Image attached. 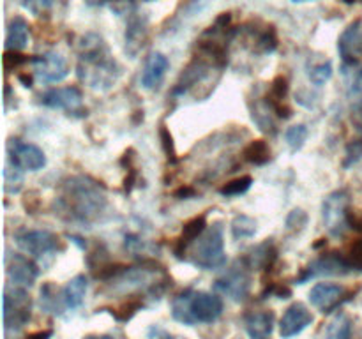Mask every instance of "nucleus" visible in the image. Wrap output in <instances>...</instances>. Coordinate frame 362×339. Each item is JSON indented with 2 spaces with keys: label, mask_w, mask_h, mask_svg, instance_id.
Here are the masks:
<instances>
[{
  "label": "nucleus",
  "mask_w": 362,
  "mask_h": 339,
  "mask_svg": "<svg viewBox=\"0 0 362 339\" xmlns=\"http://www.w3.org/2000/svg\"><path fill=\"white\" fill-rule=\"evenodd\" d=\"M361 159H362V138L350 141V143L346 145L343 166H345V168H350V166H354L356 162H359Z\"/></svg>",
  "instance_id": "4c0bfd02"
},
{
  "label": "nucleus",
  "mask_w": 362,
  "mask_h": 339,
  "mask_svg": "<svg viewBox=\"0 0 362 339\" xmlns=\"http://www.w3.org/2000/svg\"><path fill=\"white\" fill-rule=\"evenodd\" d=\"M346 4H354V2H362V0H345Z\"/></svg>",
  "instance_id": "8fccbe9b"
},
{
  "label": "nucleus",
  "mask_w": 362,
  "mask_h": 339,
  "mask_svg": "<svg viewBox=\"0 0 362 339\" xmlns=\"http://www.w3.org/2000/svg\"><path fill=\"white\" fill-rule=\"evenodd\" d=\"M350 117H352L354 127H356L359 133H362V99H359V101L352 106V115Z\"/></svg>",
  "instance_id": "a19ab883"
},
{
  "label": "nucleus",
  "mask_w": 362,
  "mask_h": 339,
  "mask_svg": "<svg viewBox=\"0 0 362 339\" xmlns=\"http://www.w3.org/2000/svg\"><path fill=\"white\" fill-rule=\"evenodd\" d=\"M32 59H28V56L25 55H20L18 52H6V55H4V67H6L7 71L11 69H18V67H21L23 64L30 62Z\"/></svg>",
  "instance_id": "ea45409f"
},
{
  "label": "nucleus",
  "mask_w": 362,
  "mask_h": 339,
  "mask_svg": "<svg viewBox=\"0 0 362 339\" xmlns=\"http://www.w3.org/2000/svg\"><path fill=\"white\" fill-rule=\"evenodd\" d=\"M83 339H113V338L112 335L103 334V335H87V338H83Z\"/></svg>",
  "instance_id": "49530a36"
},
{
  "label": "nucleus",
  "mask_w": 362,
  "mask_h": 339,
  "mask_svg": "<svg viewBox=\"0 0 362 339\" xmlns=\"http://www.w3.org/2000/svg\"><path fill=\"white\" fill-rule=\"evenodd\" d=\"M41 105L46 108L60 109L67 115L87 117V108L83 105V94L78 87H57L49 88L41 95Z\"/></svg>",
  "instance_id": "1a4fd4ad"
},
{
  "label": "nucleus",
  "mask_w": 362,
  "mask_h": 339,
  "mask_svg": "<svg viewBox=\"0 0 362 339\" xmlns=\"http://www.w3.org/2000/svg\"><path fill=\"white\" fill-rule=\"evenodd\" d=\"M80 81L95 92H106L120 78V66L110 53L105 39L88 32L78 41V67Z\"/></svg>",
  "instance_id": "f03ea898"
},
{
  "label": "nucleus",
  "mask_w": 362,
  "mask_h": 339,
  "mask_svg": "<svg viewBox=\"0 0 362 339\" xmlns=\"http://www.w3.org/2000/svg\"><path fill=\"white\" fill-rule=\"evenodd\" d=\"M194 194H197V191H194V187H191V186H182L180 189L175 191V196L180 198V200H186V198H193Z\"/></svg>",
  "instance_id": "79ce46f5"
},
{
  "label": "nucleus",
  "mask_w": 362,
  "mask_h": 339,
  "mask_svg": "<svg viewBox=\"0 0 362 339\" xmlns=\"http://www.w3.org/2000/svg\"><path fill=\"white\" fill-rule=\"evenodd\" d=\"M20 172L21 170H18L16 166H13V168L6 166V172H4V189H6V193L14 194L21 189L23 179H21Z\"/></svg>",
  "instance_id": "f704fd0d"
},
{
  "label": "nucleus",
  "mask_w": 362,
  "mask_h": 339,
  "mask_svg": "<svg viewBox=\"0 0 362 339\" xmlns=\"http://www.w3.org/2000/svg\"><path fill=\"white\" fill-rule=\"evenodd\" d=\"M223 300L202 290H186L172 300V316L180 323L193 327L197 323H212L223 314Z\"/></svg>",
  "instance_id": "7ed1b4c3"
},
{
  "label": "nucleus",
  "mask_w": 362,
  "mask_h": 339,
  "mask_svg": "<svg viewBox=\"0 0 362 339\" xmlns=\"http://www.w3.org/2000/svg\"><path fill=\"white\" fill-rule=\"evenodd\" d=\"M352 272V267L346 261L345 254L341 253H324L318 256L317 260L311 261L306 268H303L299 278L296 279V285H304L310 279L315 278H324V275H346Z\"/></svg>",
  "instance_id": "9d476101"
},
{
  "label": "nucleus",
  "mask_w": 362,
  "mask_h": 339,
  "mask_svg": "<svg viewBox=\"0 0 362 339\" xmlns=\"http://www.w3.org/2000/svg\"><path fill=\"white\" fill-rule=\"evenodd\" d=\"M28 35H30V27H28L27 20L21 16L11 18L6 34L7 52H21V49L27 48Z\"/></svg>",
  "instance_id": "5701e85b"
},
{
  "label": "nucleus",
  "mask_w": 362,
  "mask_h": 339,
  "mask_svg": "<svg viewBox=\"0 0 362 339\" xmlns=\"http://www.w3.org/2000/svg\"><path fill=\"white\" fill-rule=\"evenodd\" d=\"M207 230V215L202 214L197 215V218L189 219V221L184 225L182 233L177 239L175 246H173V253L179 260H186V253L189 251V247L193 246L194 242L198 240V237Z\"/></svg>",
  "instance_id": "6ab92c4d"
},
{
  "label": "nucleus",
  "mask_w": 362,
  "mask_h": 339,
  "mask_svg": "<svg viewBox=\"0 0 362 339\" xmlns=\"http://www.w3.org/2000/svg\"><path fill=\"white\" fill-rule=\"evenodd\" d=\"M272 113H274V109L271 108L267 99L255 102V106H251V119L257 124L258 129L267 134H276V131H278L276 129V122L272 120Z\"/></svg>",
  "instance_id": "bb28decb"
},
{
  "label": "nucleus",
  "mask_w": 362,
  "mask_h": 339,
  "mask_svg": "<svg viewBox=\"0 0 362 339\" xmlns=\"http://www.w3.org/2000/svg\"><path fill=\"white\" fill-rule=\"evenodd\" d=\"M103 2H106V0H85V4L90 7H95V6H101Z\"/></svg>",
  "instance_id": "a18cd8bd"
},
{
  "label": "nucleus",
  "mask_w": 362,
  "mask_h": 339,
  "mask_svg": "<svg viewBox=\"0 0 362 339\" xmlns=\"http://www.w3.org/2000/svg\"><path fill=\"white\" fill-rule=\"evenodd\" d=\"M308 225V214L303 208H293L285 219V226L290 232H300Z\"/></svg>",
  "instance_id": "c9c22d12"
},
{
  "label": "nucleus",
  "mask_w": 362,
  "mask_h": 339,
  "mask_svg": "<svg viewBox=\"0 0 362 339\" xmlns=\"http://www.w3.org/2000/svg\"><path fill=\"white\" fill-rule=\"evenodd\" d=\"M165 339H187V338H184V335H168V338Z\"/></svg>",
  "instance_id": "09e8293b"
},
{
  "label": "nucleus",
  "mask_w": 362,
  "mask_h": 339,
  "mask_svg": "<svg viewBox=\"0 0 362 339\" xmlns=\"http://www.w3.org/2000/svg\"><path fill=\"white\" fill-rule=\"evenodd\" d=\"M9 162L21 172H39L46 166V155L37 145L27 143L20 138H9L7 141Z\"/></svg>",
  "instance_id": "9b49d317"
},
{
  "label": "nucleus",
  "mask_w": 362,
  "mask_h": 339,
  "mask_svg": "<svg viewBox=\"0 0 362 339\" xmlns=\"http://www.w3.org/2000/svg\"><path fill=\"white\" fill-rule=\"evenodd\" d=\"M251 186H253V177L251 175L237 177V179L230 180V182H226L225 186L219 187V194L226 198L240 196V194H246Z\"/></svg>",
  "instance_id": "c756f323"
},
{
  "label": "nucleus",
  "mask_w": 362,
  "mask_h": 339,
  "mask_svg": "<svg viewBox=\"0 0 362 339\" xmlns=\"http://www.w3.org/2000/svg\"><path fill=\"white\" fill-rule=\"evenodd\" d=\"M320 339H352V320L349 314L339 313L325 325Z\"/></svg>",
  "instance_id": "a878e982"
},
{
  "label": "nucleus",
  "mask_w": 362,
  "mask_h": 339,
  "mask_svg": "<svg viewBox=\"0 0 362 339\" xmlns=\"http://www.w3.org/2000/svg\"><path fill=\"white\" fill-rule=\"evenodd\" d=\"M108 200L101 182H95L90 177L76 175L67 177L60 184L59 194L55 198V214L76 225H94L106 212Z\"/></svg>",
  "instance_id": "f257e3e1"
},
{
  "label": "nucleus",
  "mask_w": 362,
  "mask_h": 339,
  "mask_svg": "<svg viewBox=\"0 0 362 339\" xmlns=\"http://www.w3.org/2000/svg\"><path fill=\"white\" fill-rule=\"evenodd\" d=\"M18 80L23 83L25 88H32V76H28V74H20V76H18Z\"/></svg>",
  "instance_id": "c03bdc74"
},
{
  "label": "nucleus",
  "mask_w": 362,
  "mask_h": 339,
  "mask_svg": "<svg viewBox=\"0 0 362 339\" xmlns=\"http://www.w3.org/2000/svg\"><path fill=\"white\" fill-rule=\"evenodd\" d=\"M39 306L42 311L52 314H62V311L66 309V304H64L62 290L57 288L53 282H45L41 286V292H39Z\"/></svg>",
  "instance_id": "393cba45"
},
{
  "label": "nucleus",
  "mask_w": 362,
  "mask_h": 339,
  "mask_svg": "<svg viewBox=\"0 0 362 339\" xmlns=\"http://www.w3.org/2000/svg\"><path fill=\"white\" fill-rule=\"evenodd\" d=\"M214 290L235 302H244L251 293V267L247 261L244 258L233 261L225 274L216 279Z\"/></svg>",
  "instance_id": "423d86ee"
},
{
  "label": "nucleus",
  "mask_w": 362,
  "mask_h": 339,
  "mask_svg": "<svg viewBox=\"0 0 362 339\" xmlns=\"http://www.w3.org/2000/svg\"><path fill=\"white\" fill-rule=\"evenodd\" d=\"M191 254L187 258L189 263L202 270H214L226 263L225 253V226L221 222L207 226L204 233L198 237L197 242L189 247Z\"/></svg>",
  "instance_id": "20e7f679"
},
{
  "label": "nucleus",
  "mask_w": 362,
  "mask_h": 339,
  "mask_svg": "<svg viewBox=\"0 0 362 339\" xmlns=\"http://www.w3.org/2000/svg\"><path fill=\"white\" fill-rule=\"evenodd\" d=\"M30 64L34 67L35 76L45 83H60L69 74L66 56L57 52H46L42 55L32 56Z\"/></svg>",
  "instance_id": "ddd939ff"
},
{
  "label": "nucleus",
  "mask_w": 362,
  "mask_h": 339,
  "mask_svg": "<svg viewBox=\"0 0 362 339\" xmlns=\"http://www.w3.org/2000/svg\"><path fill=\"white\" fill-rule=\"evenodd\" d=\"M257 221H255L253 218H250V215L246 214H239L235 215V218L232 219V225H230V228H232V237L235 240H243V239H251V237H255V233H257Z\"/></svg>",
  "instance_id": "c85d7f7f"
},
{
  "label": "nucleus",
  "mask_w": 362,
  "mask_h": 339,
  "mask_svg": "<svg viewBox=\"0 0 362 339\" xmlns=\"http://www.w3.org/2000/svg\"><path fill=\"white\" fill-rule=\"evenodd\" d=\"M349 205L350 196L345 189L332 191L331 194L324 198L322 203V219H324V226L332 237H343L350 228L349 221Z\"/></svg>",
  "instance_id": "0eeeda50"
},
{
  "label": "nucleus",
  "mask_w": 362,
  "mask_h": 339,
  "mask_svg": "<svg viewBox=\"0 0 362 339\" xmlns=\"http://www.w3.org/2000/svg\"><path fill=\"white\" fill-rule=\"evenodd\" d=\"M247 39L251 42V52L257 55H269L278 48V35L272 25H265L262 28H250Z\"/></svg>",
  "instance_id": "4be33fe9"
},
{
  "label": "nucleus",
  "mask_w": 362,
  "mask_h": 339,
  "mask_svg": "<svg viewBox=\"0 0 362 339\" xmlns=\"http://www.w3.org/2000/svg\"><path fill=\"white\" fill-rule=\"evenodd\" d=\"M313 314L303 302H293L279 321V334L283 339H292L313 323Z\"/></svg>",
  "instance_id": "2eb2a0df"
},
{
  "label": "nucleus",
  "mask_w": 362,
  "mask_h": 339,
  "mask_svg": "<svg viewBox=\"0 0 362 339\" xmlns=\"http://www.w3.org/2000/svg\"><path fill=\"white\" fill-rule=\"evenodd\" d=\"M346 290L343 286L334 285V282H318L311 288L310 302L311 306L317 307L320 313H331L336 307L345 302Z\"/></svg>",
  "instance_id": "dca6fc26"
},
{
  "label": "nucleus",
  "mask_w": 362,
  "mask_h": 339,
  "mask_svg": "<svg viewBox=\"0 0 362 339\" xmlns=\"http://www.w3.org/2000/svg\"><path fill=\"white\" fill-rule=\"evenodd\" d=\"M244 159L255 166H264L267 165L271 159V147L265 140H253L246 145L243 150Z\"/></svg>",
  "instance_id": "cd10ccee"
},
{
  "label": "nucleus",
  "mask_w": 362,
  "mask_h": 339,
  "mask_svg": "<svg viewBox=\"0 0 362 339\" xmlns=\"http://www.w3.org/2000/svg\"><path fill=\"white\" fill-rule=\"evenodd\" d=\"M88 281L85 278V274L74 275L71 281H67V285L62 288V297L64 304H66L67 311H74L83 304L85 295H87Z\"/></svg>",
  "instance_id": "b1692460"
},
{
  "label": "nucleus",
  "mask_w": 362,
  "mask_h": 339,
  "mask_svg": "<svg viewBox=\"0 0 362 339\" xmlns=\"http://www.w3.org/2000/svg\"><path fill=\"white\" fill-rule=\"evenodd\" d=\"M140 307H144V302L140 299H136V297H131V299H127V302L120 304L119 307L112 309V314L119 321H129Z\"/></svg>",
  "instance_id": "473e14b6"
},
{
  "label": "nucleus",
  "mask_w": 362,
  "mask_h": 339,
  "mask_svg": "<svg viewBox=\"0 0 362 339\" xmlns=\"http://www.w3.org/2000/svg\"><path fill=\"white\" fill-rule=\"evenodd\" d=\"M331 78H332L331 60H324V62L317 64V66H313L310 69V80L315 87H324Z\"/></svg>",
  "instance_id": "2f4dec72"
},
{
  "label": "nucleus",
  "mask_w": 362,
  "mask_h": 339,
  "mask_svg": "<svg viewBox=\"0 0 362 339\" xmlns=\"http://www.w3.org/2000/svg\"><path fill=\"white\" fill-rule=\"evenodd\" d=\"M30 295L23 286H11L4 292V325L6 331H20L30 320Z\"/></svg>",
  "instance_id": "6e6552de"
},
{
  "label": "nucleus",
  "mask_w": 362,
  "mask_h": 339,
  "mask_svg": "<svg viewBox=\"0 0 362 339\" xmlns=\"http://www.w3.org/2000/svg\"><path fill=\"white\" fill-rule=\"evenodd\" d=\"M244 260L247 261V265L251 268H258V270L264 268V270H269L274 265V261L278 260V249H276L272 239H267L262 244H258V246L251 247L246 256H244Z\"/></svg>",
  "instance_id": "412c9836"
},
{
  "label": "nucleus",
  "mask_w": 362,
  "mask_h": 339,
  "mask_svg": "<svg viewBox=\"0 0 362 339\" xmlns=\"http://www.w3.org/2000/svg\"><path fill=\"white\" fill-rule=\"evenodd\" d=\"M148 37V23L147 18L140 16V14H134L129 18L126 27V35H124V41H126V53L131 59H136L138 53L144 49L145 42Z\"/></svg>",
  "instance_id": "a211bd4d"
},
{
  "label": "nucleus",
  "mask_w": 362,
  "mask_h": 339,
  "mask_svg": "<svg viewBox=\"0 0 362 339\" xmlns=\"http://www.w3.org/2000/svg\"><path fill=\"white\" fill-rule=\"evenodd\" d=\"M53 335L52 328H46V331H37V332H32L28 334L27 339H49Z\"/></svg>",
  "instance_id": "37998d69"
},
{
  "label": "nucleus",
  "mask_w": 362,
  "mask_h": 339,
  "mask_svg": "<svg viewBox=\"0 0 362 339\" xmlns=\"http://www.w3.org/2000/svg\"><path fill=\"white\" fill-rule=\"evenodd\" d=\"M250 339H271L274 331V313L272 311H255L244 318Z\"/></svg>",
  "instance_id": "aec40b11"
},
{
  "label": "nucleus",
  "mask_w": 362,
  "mask_h": 339,
  "mask_svg": "<svg viewBox=\"0 0 362 339\" xmlns=\"http://www.w3.org/2000/svg\"><path fill=\"white\" fill-rule=\"evenodd\" d=\"M14 242L39 263H49L60 251V239L49 230L20 228L14 232Z\"/></svg>",
  "instance_id": "39448f33"
},
{
  "label": "nucleus",
  "mask_w": 362,
  "mask_h": 339,
  "mask_svg": "<svg viewBox=\"0 0 362 339\" xmlns=\"http://www.w3.org/2000/svg\"><path fill=\"white\" fill-rule=\"evenodd\" d=\"M308 134H310V131H308V127L304 124H296V126L288 127L285 131V141L290 147V150L299 152L304 147V143H306Z\"/></svg>",
  "instance_id": "7c9ffc66"
},
{
  "label": "nucleus",
  "mask_w": 362,
  "mask_h": 339,
  "mask_svg": "<svg viewBox=\"0 0 362 339\" xmlns=\"http://www.w3.org/2000/svg\"><path fill=\"white\" fill-rule=\"evenodd\" d=\"M7 278L13 285L30 288L39 275V267L34 260L25 254H9L6 258Z\"/></svg>",
  "instance_id": "4468645a"
},
{
  "label": "nucleus",
  "mask_w": 362,
  "mask_h": 339,
  "mask_svg": "<svg viewBox=\"0 0 362 339\" xmlns=\"http://www.w3.org/2000/svg\"><path fill=\"white\" fill-rule=\"evenodd\" d=\"M159 138H161L163 148H165V154L168 157L170 162H177V152H175V143H173V138L170 134V131L166 129V126H161L159 129Z\"/></svg>",
  "instance_id": "58836bf2"
},
{
  "label": "nucleus",
  "mask_w": 362,
  "mask_h": 339,
  "mask_svg": "<svg viewBox=\"0 0 362 339\" xmlns=\"http://www.w3.org/2000/svg\"><path fill=\"white\" fill-rule=\"evenodd\" d=\"M341 69H362V20H356L338 39Z\"/></svg>",
  "instance_id": "f8f14e48"
},
{
  "label": "nucleus",
  "mask_w": 362,
  "mask_h": 339,
  "mask_svg": "<svg viewBox=\"0 0 362 339\" xmlns=\"http://www.w3.org/2000/svg\"><path fill=\"white\" fill-rule=\"evenodd\" d=\"M296 4H306V2H317V0H292Z\"/></svg>",
  "instance_id": "de8ad7c7"
},
{
  "label": "nucleus",
  "mask_w": 362,
  "mask_h": 339,
  "mask_svg": "<svg viewBox=\"0 0 362 339\" xmlns=\"http://www.w3.org/2000/svg\"><path fill=\"white\" fill-rule=\"evenodd\" d=\"M55 0H23L21 6H23L25 11H28L34 16L41 18L42 14H48L52 11Z\"/></svg>",
  "instance_id": "e433bc0d"
},
{
  "label": "nucleus",
  "mask_w": 362,
  "mask_h": 339,
  "mask_svg": "<svg viewBox=\"0 0 362 339\" xmlns=\"http://www.w3.org/2000/svg\"><path fill=\"white\" fill-rule=\"evenodd\" d=\"M345 258L352 270L362 272V239H356L346 246Z\"/></svg>",
  "instance_id": "72a5a7b5"
},
{
  "label": "nucleus",
  "mask_w": 362,
  "mask_h": 339,
  "mask_svg": "<svg viewBox=\"0 0 362 339\" xmlns=\"http://www.w3.org/2000/svg\"><path fill=\"white\" fill-rule=\"evenodd\" d=\"M170 69V60L165 53L152 52L145 60L144 71H141V87L145 90H158L165 81L166 73Z\"/></svg>",
  "instance_id": "f3484780"
}]
</instances>
